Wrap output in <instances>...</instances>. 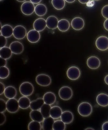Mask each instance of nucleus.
<instances>
[{
    "instance_id": "f257e3e1",
    "label": "nucleus",
    "mask_w": 108,
    "mask_h": 130,
    "mask_svg": "<svg viewBox=\"0 0 108 130\" xmlns=\"http://www.w3.org/2000/svg\"><path fill=\"white\" fill-rule=\"evenodd\" d=\"M78 111L80 115L82 117H88L93 112L92 105L88 102H82L79 105Z\"/></svg>"
},
{
    "instance_id": "f03ea898",
    "label": "nucleus",
    "mask_w": 108,
    "mask_h": 130,
    "mask_svg": "<svg viewBox=\"0 0 108 130\" xmlns=\"http://www.w3.org/2000/svg\"><path fill=\"white\" fill-rule=\"evenodd\" d=\"M34 91V87L32 83L29 82H23L19 87V91L23 96L28 97L31 95Z\"/></svg>"
},
{
    "instance_id": "7ed1b4c3",
    "label": "nucleus",
    "mask_w": 108,
    "mask_h": 130,
    "mask_svg": "<svg viewBox=\"0 0 108 130\" xmlns=\"http://www.w3.org/2000/svg\"><path fill=\"white\" fill-rule=\"evenodd\" d=\"M59 97L64 101H68L71 99L73 95V92L71 88L68 86L62 87L59 91Z\"/></svg>"
},
{
    "instance_id": "20e7f679",
    "label": "nucleus",
    "mask_w": 108,
    "mask_h": 130,
    "mask_svg": "<svg viewBox=\"0 0 108 130\" xmlns=\"http://www.w3.org/2000/svg\"><path fill=\"white\" fill-rule=\"evenodd\" d=\"M35 81L39 85L43 87H47L51 83L52 79L50 76L44 74L38 75L36 76Z\"/></svg>"
},
{
    "instance_id": "39448f33",
    "label": "nucleus",
    "mask_w": 108,
    "mask_h": 130,
    "mask_svg": "<svg viewBox=\"0 0 108 130\" xmlns=\"http://www.w3.org/2000/svg\"><path fill=\"white\" fill-rule=\"evenodd\" d=\"M7 110L10 113H14L19 110L18 101L14 98L9 99L6 102Z\"/></svg>"
},
{
    "instance_id": "423d86ee",
    "label": "nucleus",
    "mask_w": 108,
    "mask_h": 130,
    "mask_svg": "<svg viewBox=\"0 0 108 130\" xmlns=\"http://www.w3.org/2000/svg\"><path fill=\"white\" fill-rule=\"evenodd\" d=\"M66 74L67 77L69 79L75 80L79 78L81 76V72L78 67L73 66L68 68Z\"/></svg>"
},
{
    "instance_id": "0eeeda50",
    "label": "nucleus",
    "mask_w": 108,
    "mask_h": 130,
    "mask_svg": "<svg viewBox=\"0 0 108 130\" xmlns=\"http://www.w3.org/2000/svg\"><path fill=\"white\" fill-rule=\"evenodd\" d=\"M26 34V29L23 25H17L13 29V35L16 39L21 40L24 39Z\"/></svg>"
},
{
    "instance_id": "6e6552de",
    "label": "nucleus",
    "mask_w": 108,
    "mask_h": 130,
    "mask_svg": "<svg viewBox=\"0 0 108 130\" xmlns=\"http://www.w3.org/2000/svg\"><path fill=\"white\" fill-rule=\"evenodd\" d=\"M34 4L31 2H24L21 6V10L22 13L25 15H30L34 11Z\"/></svg>"
},
{
    "instance_id": "1a4fd4ad",
    "label": "nucleus",
    "mask_w": 108,
    "mask_h": 130,
    "mask_svg": "<svg viewBox=\"0 0 108 130\" xmlns=\"http://www.w3.org/2000/svg\"><path fill=\"white\" fill-rule=\"evenodd\" d=\"M96 45L98 49L105 51L108 49V38L105 36H101L96 39Z\"/></svg>"
},
{
    "instance_id": "9d476101",
    "label": "nucleus",
    "mask_w": 108,
    "mask_h": 130,
    "mask_svg": "<svg viewBox=\"0 0 108 130\" xmlns=\"http://www.w3.org/2000/svg\"><path fill=\"white\" fill-rule=\"evenodd\" d=\"M41 38L39 32L34 29L30 30L27 34V38L29 42L35 43L40 40Z\"/></svg>"
},
{
    "instance_id": "9b49d317",
    "label": "nucleus",
    "mask_w": 108,
    "mask_h": 130,
    "mask_svg": "<svg viewBox=\"0 0 108 130\" xmlns=\"http://www.w3.org/2000/svg\"><path fill=\"white\" fill-rule=\"evenodd\" d=\"M87 64L90 69H96L100 67L101 61L97 57L92 56L89 57L87 60Z\"/></svg>"
},
{
    "instance_id": "f8f14e48",
    "label": "nucleus",
    "mask_w": 108,
    "mask_h": 130,
    "mask_svg": "<svg viewBox=\"0 0 108 130\" xmlns=\"http://www.w3.org/2000/svg\"><path fill=\"white\" fill-rule=\"evenodd\" d=\"M10 48L12 53L15 54H21L24 50L23 44L18 41H14L11 43L10 45Z\"/></svg>"
},
{
    "instance_id": "ddd939ff",
    "label": "nucleus",
    "mask_w": 108,
    "mask_h": 130,
    "mask_svg": "<svg viewBox=\"0 0 108 130\" xmlns=\"http://www.w3.org/2000/svg\"><path fill=\"white\" fill-rule=\"evenodd\" d=\"M71 24L74 29L75 30L79 31L84 27L85 23L82 18L80 17H76L72 20Z\"/></svg>"
},
{
    "instance_id": "4468645a",
    "label": "nucleus",
    "mask_w": 108,
    "mask_h": 130,
    "mask_svg": "<svg viewBox=\"0 0 108 130\" xmlns=\"http://www.w3.org/2000/svg\"><path fill=\"white\" fill-rule=\"evenodd\" d=\"M46 26V21L44 18L37 19L33 23V28L34 30L39 32L43 31Z\"/></svg>"
},
{
    "instance_id": "2eb2a0df",
    "label": "nucleus",
    "mask_w": 108,
    "mask_h": 130,
    "mask_svg": "<svg viewBox=\"0 0 108 130\" xmlns=\"http://www.w3.org/2000/svg\"><path fill=\"white\" fill-rule=\"evenodd\" d=\"M46 27L50 29L54 30L58 27L59 20L55 16L52 15L49 16L46 19Z\"/></svg>"
},
{
    "instance_id": "dca6fc26",
    "label": "nucleus",
    "mask_w": 108,
    "mask_h": 130,
    "mask_svg": "<svg viewBox=\"0 0 108 130\" xmlns=\"http://www.w3.org/2000/svg\"><path fill=\"white\" fill-rule=\"evenodd\" d=\"M43 99L45 104L51 105L56 102V97L55 94L53 92H48L44 94Z\"/></svg>"
},
{
    "instance_id": "f3484780",
    "label": "nucleus",
    "mask_w": 108,
    "mask_h": 130,
    "mask_svg": "<svg viewBox=\"0 0 108 130\" xmlns=\"http://www.w3.org/2000/svg\"><path fill=\"white\" fill-rule=\"evenodd\" d=\"M74 114L69 111H64L60 117L61 120L66 124H70L74 121Z\"/></svg>"
},
{
    "instance_id": "a211bd4d",
    "label": "nucleus",
    "mask_w": 108,
    "mask_h": 130,
    "mask_svg": "<svg viewBox=\"0 0 108 130\" xmlns=\"http://www.w3.org/2000/svg\"><path fill=\"white\" fill-rule=\"evenodd\" d=\"M13 29L9 24H5L2 26L1 29V35L6 38L10 37L13 35Z\"/></svg>"
},
{
    "instance_id": "6ab92c4d",
    "label": "nucleus",
    "mask_w": 108,
    "mask_h": 130,
    "mask_svg": "<svg viewBox=\"0 0 108 130\" xmlns=\"http://www.w3.org/2000/svg\"><path fill=\"white\" fill-rule=\"evenodd\" d=\"M97 104L101 106L105 107L108 106V95L106 94H99L96 98Z\"/></svg>"
},
{
    "instance_id": "aec40b11",
    "label": "nucleus",
    "mask_w": 108,
    "mask_h": 130,
    "mask_svg": "<svg viewBox=\"0 0 108 130\" xmlns=\"http://www.w3.org/2000/svg\"><path fill=\"white\" fill-rule=\"evenodd\" d=\"M30 117L32 121L42 122L44 119L40 110H32L30 112Z\"/></svg>"
},
{
    "instance_id": "412c9836",
    "label": "nucleus",
    "mask_w": 108,
    "mask_h": 130,
    "mask_svg": "<svg viewBox=\"0 0 108 130\" xmlns=\"http://www.w3.org/2000/svg\"><path fill=\"white\" fill-rule=\"evenodd\" d=\"M4 94L5 97L8 99L14 98L17 95V90L14 87L8 86L5 88Z\"/></svg>"
},
{
    "instance_id": "4be33fe9",
    "label": "nucleus",
    "mask_w": 108,
    "mask_h": 130,
    "mask_svg": "<svg viewBox=\"0 0 108 130\" xmlns=\"http://www.w3.org/2000/svg\"><path fill=\"white\" fill-rule=\"evenodd\" d=\"M63 112L61 108L57 106L52 107L50 110V117L54 119L60 118Z\"/></svg>"
},
{
    "instance_id": "5701e85b",
    "label": "nucleus",
    "mask_w": 108,
    "mask_h": 130,
    "mask_svg": "<svg viewBox=\"0 0 108 130\" xmlns=\"http://www.w3.org/2000/svg\"><path fill=\"white\" fill-rule=\"evenodd\" d=\"M20 108L23 109H26L30 107L31 101L29 98L26 96H22L18 100Z\"/></svg>"
},
{
    "instance_id": "b1692460",
    "label": "nucleus",
    "mask_w": 108,
    "mask_h": 130,
    "mask_svg": "<svg viewBox=\"0 0 108 130\" xmlns=\"http://www.w3.org/2000/svg\"><path fill=\"white\" fill-rule=\"evenodd\" d=\"M70 26V23L67 19H62L59 21L58 28L61 32H65L68 31Z\"/></svg>"
},
{
    "instance_id": "393cba45",
    "label": "nucleus",
    "mask_w": 108,
    "mask_h": 130,
    "mask_svg": "<svg viewBox=\"0 0 108 130\" xmlns=\"http://www.w3.org/2000/svg\"><path fill=\"white\" fill-rule=\"evenodd\" d=\"M54 119L50 117L44 118L43 122L42 129L43 130H53V125L55 122Z\"/></svg>"
},
{
    "instance_id": "a878e982",
    "label": "nucleus",
    "mask_w": 108,
    "mask_h": 130,
    "mask_svg": "<svg viewBox=\"0 0 108 130\" xmlns=\"http://www.w3.org/2000/svg\"><path fill=\"white\" fill-rule=\"evenodd\" d=\"M44 104L43 99L41 98L31 102L30 107L32 110H40Z\"/></svg>"
},
{
    "instance_id": "bb28decb",
    "label": "nucleus",
    "mask_w": 108,
    "mask_h": 130,
    "mask_svg": "<svg viewBox=\"0 0 108 130\" xmlns=\"http://www.w3.org/2000/svg\"><path fill=\"white\" fill-rule=\"evenodd\" d=\"M34 12L37 15L43 16L46 14L47 12V8L45 5L39 4L35 7Z\"/></svg>"
},
{
    "instance_id": "cd10ccee",
    "label": "nucleus",
    "mask_w": 108,
    "mask_h": 130,
    "mask_svg": "<svg viewBox=\"0 0 108 130\" xmlns=\"http://www.w3.org/2000/svg\"><path fill=\"white\" fill-rule=\"evenodd\" d=\"M12 53L10 47H4L0 49V57L2 58L8 60L12 56Z\"/></svg>"
},
{
    "instance_id": "c85d7f7f",
    "label": "nucleus",
    "mask_w": 108,
    "mask_h": 130,
    "mask_svg": "<svg viewBox=\"0 0 108 130\" xmlns=\"http://www.w3.org/2000/svg\"><path fill=\"white\" fill-rule=\"evenodd\" d=\"M51 107V105L45 103L41 108L40 111L44 118L50 117V112Z\"/></svg>"
},
{
    "instance_id": "c756f323",
    "label": "nucleus",
    "mask_w": 108,
    "mask_h": 130,
    "mask_svg": "<svg viewBox=\"0 0 108 130\" xmlns=\"http://www.w3.org/2000/svg\"><path fill=\"white\" fill-rule=\"evenodd\" d=\"M51 3L53 7L58 10H62L65 6V0H52Z\"/></svg>"
},
{
    "instance_id": "7c9ffc66",
    "label": "nucleus",
    "mask_w": 108,
    "mask_h": 130,
    "mask_svg": "<svg viewBox=\"0 0 108 130\" xmlns=\"http://www.w3.org/2000/svg\"><path fill=\"white\" fill-rule=\"evenodd\" d=\"M28 128L29 130H41L42 128L40 123L32 121L29 123Z\"/></svg>"
},
{
    "instance_id": "2f4dec72",
    "label": "nucleus",
    "mask_w": 108,
    "mask_h": 130,
    "mask_svg": "<svg viewBox=\"0 0 108 130\" xmlns=\"http://www.w3.org/2000/svg\"><path fill=\"white\" fill-rule=\"evenodd\" d=\"M65 124L61 120H57L55 121L53 124V130H64L65 129Z\"/></svg>"
},
{
    "instance_id": "473e14b6",
    "label": "nucleus",
    "mask_w": 108,
    "mask_h": 130,
    "mask_svg": "<svg viewBox=\"0 0 108 130\" xmlns=\"http://www.w3.org/2000/svg\"><path fill=\"white\" fill-rule=\"evenodd\" d=\"M10 75V69L5 66L0 67V78L5 79L7 78Z\"/></svg>"
},
{
    "instance_id": "72a5a7b5",
    "label": "nucleus",
    "mask_w": 108,
    "mask_h": 130,
    "mask_svg": "<svg viewBox=\"0 0 108 130\" xmlns=\"http://www.w3.org/2000/svg\"><path fill=\"white\" fill-rule=\"evenodd\" d=\"M7 110L6 102L1 99H0V112H4Z\"/></svg>"
},
{
    "instance_id": "f704fd0d",
    "label": "nucleus",
    "mask_w": 108,
    "mask_h": 130,
    "mask_svg": "<svg viewBox=\"0 0 108 130\" xmlns=\"http://www.w3.org/2000/svg\"><path fill=\"white\" fill-rule=\"evenodd\" d=\"M101 13L104 18L108 19V5L104 6L102 9Z\"/></svg>"
},
{
    "instance_id": "c9c22d12",
    "label": "nucleus",
    "mask_w": 108,
    "mask_h": 130,
    "mask_svg": "<svg viewBox=\"0 0 108 130\" xmlns=\"http://www.w3.org/2000/svg\"><path fill=\"white\" fill-rule=\"evenodd\" d=\"M6 38L1 35L0 36V47L1 48L5 47L7 43Z\"/></svg>"
},
{
    "instance_id": "e433bc0d",
    "label": "nucleus",
    "mask_w": 108,
    "mask_h": 130,
    "mask_svg": "<svg viewBox=\"0 0 108 130\" xmlns=\"http://www.w3.org/2000/svg\"><path fill=\"white\" fill-rule=\"evenodd\" d=\"M6 118L4 112H1L0 113V125L2 126L6 121Z\"/></svg>"
},
{
    "instance_id": "4c0bfd02",
    "label": "nucleus",
    "mask_w": 108,
    "mask_h": 130,
    "mask_svg": "<svg viewBox=\"0 0 108 130\" xmlns=\"http://www.w3.org/2000/svg\"><path fill=\"white\" fill-rule=\"evenodd\" d=\"M5 88L4 85L2 82H0V89H1V90H0V95H2L3 93H4Z\"/></svg>"
},
{
    "instance_id": "58836bf2",
    "label": "nucleus",
    "mask_w": 108,
    "mask_h": 130,
    "mask_svg": "<svg viewBox=\"0 0 108 130\" xmlns=\"http://www.w3.org/2000/svg\"><path fill=\"white\" fill-rule=\"evenodd\" d=\"M7 64L6 60L0 58V67H5L6 66Z\"/></svg>"
},
{
    "instance_id": "ea45409f",
    "label": "nucleus",
    "mask_w": 108,
    "mask_h": 130,
    "mask_svg": "<svg viewBox=\"0 0 108 130\" xmlns=\"http://www.w3.org/2000/svg\"><path fill=\"white\" fill-rule=\"evenodd\" d=\"M102 129L103 130H108V122H105L102 126Z\"/></svg>"
},
{
    "instance_id": "a19ab883",
    "label": "nucleus",
    "mask_w": 108,
    "mask_h": 130,
    "mask_svg": "<svg viewBox=\"0 0 108 130\" xmlns=\"http://www.w3.org/2000/svg\"><path fill=\"white\" fill-rule=\"evenodd\" d=\"M104 26L105 29L108 31V19L104 21Z\"/></svg>"
},
{
    "instance_id": "79ce46f5",
    "label": "nucleus",
    "mask_w": 108,
    "mask_h": 130,
    "mask_svg": "<svg viewBox=\"0 0 108 130\" xmlns=\"http://www.w3.org/2000/svg\"><path fill=\"white\" fill-rule=\"evenodd\" d=\"M42 0H30V2L34 4H38L40 3Z\"/></svg>"
},
{
    "instance_id": "37998d69",
    "label": "nucleus",
    "mask_w": 108,
    "mask_h": 130,
    "mask_svg": "<svg viewBox=\"0 0 108 130\" xmlns=\"http://www.w3.org/2000/svg\"><path fill=\"white\" fill-rule=\"evenodd\" d=\"M90 0H78L80 3L82 4H85L88 3Z\"/></svg>"
},
{
    "instance_id": "c03bdc74",
    "label": "nucleus",
    "mask_w": 108,
    "mask_h": 130,
    "mask_svg": "<svg viewBox=\"0 0 108 130\" xmlns=\"http://www.w3.org/2000/svg\"><path fill=\"white\" fill-rule=\"evenodd\" d=\"M104 81L105 83L108 85V75H107L106 76H105L104 79Z\"/></svg>"
},
{
    "instance_id": "a18cd8bd",
    "label": "nucleus",
    "mask_w": 108,
    "mask_h": 130,
    "mask_svg": "<svg viewBox=\"0 0 108 130\" xmlns=\"http://www.w3.org/2000/svg\"><path fill=\"white\" fill-rule=\"evenodd\" d=\"M65 1L68 3H72L75 2L76 0H65Z\"/></svg>"
},
{
    "instance_id": "49530a36",
    "label": "nucleus",
    "mask_w": 108,
    "mask_h": 130,
    "mask_svg": "<svg viewBox=\"0 0 108 130\" xmlns=\"http://www.w3.org/2000/svg\"><path fill=\"white\" fill-rule=\"evenodd\" d=\"M17 1H18V2H25L26 0H16Z\"/></svg>"
},
{
    "instance_id": "de8ad7c7",
    "label": "nucleus",
    "mask_w": 108,
    "mask_h": 130,
    "mask_svg": "<svg viewBox=\"0 0 108 130\" xmlns=\"http://www.w3.org/2000/svg\"><path fill=\"white\" fill-rule=\"evenodd\" d=\"M85 130H95V129L92 128H91V127H88V128H86L85 129Z\"/></svg>"
},
{
    "instance_id": "09e8293b",
    "label": "nucleus",
    "mask_w": 108,
    "mask_h": 130,
    "mask_svg": "<svg viewBox=\"0 0 108 130\" xmlns=\"http://www.w3.org/2000/svg\"><path fill=\"white\" fill-rule=\"evenodd\" d=\"M95 1H99V0H95Z\"/></svg>"
},
{
    "instance_id": "8fccbe9b",
    "label": "nucleus",
    "mask_w": 108,
    "mask_h": 130,
    "mask_svg": "<svg viewBox=\"0 0 108 130\" xmlns=\"http://www.w3.org/2000/svg\"><path fill=\"white\" fill-rule=\"evenodd\" d=\"M0 1H1H1H3V0H0Z\"/></svg>"
}]
</instances>
